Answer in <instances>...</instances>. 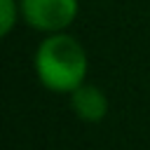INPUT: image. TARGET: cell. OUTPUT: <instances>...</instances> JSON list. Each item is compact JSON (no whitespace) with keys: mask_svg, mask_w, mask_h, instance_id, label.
Instances as JSON below:
<instances>
[{"mask_svg":"<svg viewBox=\"0 0 150 150\" xmlns=\"http://www.w3.org/2000/svg\"><path fill=\"white\" fill-rule=\"evenodd\" d=\"M40 84L56 94H70L87 82V52L68 33H49L33 59Z\"/></svg>","mask_w":150,"mask_h":150,"instance_id":"1","label":"cell"},{"mask_svg":"<svg viewBox=\"0 0 150 150\" xmlns=\"http://www.w3.org/2000/svg\"><path fill=\"white\" fill-rule=\"evenodd\" d=\"M23 21L40 33H63L80 12L77 0H19Z\"/></svg>","mask_w":150,"mask_h":150,"instance_id":"2","label":"cell"},{"mask_svg":"<svg viewBox=\"0 0 150 150\" xmlns=\"http://www.w3.org/2000/svg\"><path fill=\"white\" fill-rule=\"evenodd\" d=\"M70 96V108L73 112L84 120V122H101L108 115V96L103 94L101 87L91 84V82H82L75 91L68 94Z\"/></svg>","mask_w":150,"mask_h":150,"instance_id":"3","label":"cell"},{"mask_svg":"<svg viewBox=\"0 0 150 150\" xmlns=\"http://www.w3.org/2000/svg\"><path fill=\"white\" fill-rule=\"evenodd\" d=\"M21 5L19 0H0V35L7 38L14 30V23L19 19Z\"/></svg>","mask_w":150,"mask_h":150,"instance_id":"4","label":"cell"}]
</instances>
